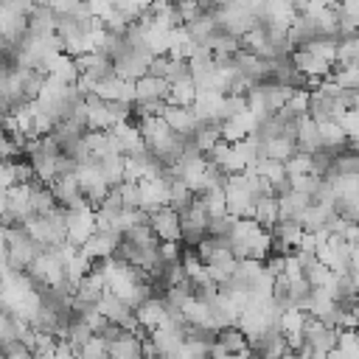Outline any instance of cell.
I'll return each instance as SVG.
<instances>
[{
	"label": "cell",
	"instance_id": "cell-39",
	"mask_svg": "<svg viewBox=\"0 0 359 359\" xmlns=\"http://www.w3.org/2000/svg\"><path fill=\"white\" fill-rule=\"evenodd\" d=\"M6 216V191L0 188V219Z\"/></svg>",
	"mask_w": 359,
	"mask_h": 359
},
{
	"label": "cell",
	"instance_id": "cell-5",
	"mask_svg": "<svg viewBox=\"0 0 359 359\" xmlns=\"http://www.w3.org/2000/svg\"><path fill=\"white\" fill-rule=\"evenodd\" d=\"M73 171H76V180H79V191H81V196L95 208V205L107 196V191H109V182L104 180V174H101L98 163H95V160H84V163H79Z\"/></svg>",
	"mask_w": 359,
	"mask_h": 359
},
{
	"label": "cell",
	"instance_id": "cell-27",
	"mask_svg": "<svg viewBox=\"0 0 359 359\" xmlns=\"http://www.w3.org/2000/svg\"><path fill=\"white\" fill-rule=\"evenodd\" d=\"M317 126H320V140H323V146H325V149L339 151V149L348 143V135H345V129H342V123H339L337 118L317 121Z\"/></svg>",
	"mask_w": 359,
	"mask_h": 359
},
{
	"label": "cell",
	"instance_id": "cell-18",
	"mask_svg": "<svg viewBox=\"0 0 359 359\" xmlns=\"http://www.w3.org/2000/svg\"><path fill=\"white\" fill-rule=\"evenodd\" d=\"M84 121H87V129H109L112 126L109 101H104L93 93L84 95Z\"/></svg>",
	"mask_w": 359,
	"mask_h": 359
},
{
	"label": "cell",
	"instance_id": "cell-31",
	"mask_svg": "<svg viewBox=\"0 0 359 359\" xmlns=\"http://www.w3.org/2000/svg\"><path fill=\"white\" fill-rule=\"evenodd\" d=\"M303 112H309V90H306V87H294L292 95L286 98V104L280 107V115L297 118V115H303Z\"/></svg>",
	"mask_w": 359,
	"mask_h": 359
},
{
	"label": "cell",
	"instance_id": "cell-22",
	"mask_svg": "<svg viewBox=\"0 0 359 359\" xmlns=\"http://www.w3.org/2000/svg\"><path fill=\"white\" fill-rule=\"evenodd\" d=\"M149 98H168V81L154 73H143L135 79V101H149Z\"/></svg>",
	"mask_w": 359,
	"mask_h": 359
},
{
	"label": "cell",
	"instance_id": "cell-24",
	"mask_svg": "<svg viewBox=\"0 0 359 359\" xmlns=\"http://www.w3.org/2000/svg\"><path fill=\"white\" fill-rule=\"evenodd\" d=\"M188 137H191V143H194L202 154H208V151L222 140V121H199L196 129H194Z\"/></svg>",
	"mask_w": 359,
	"mask_h": 359
},
{
	"label": "cell",
	"instance_id": "cell-16",
	"mask_svg": "<svg viewBox=\"0 0 359 359\" xmlns=\"http://www.w3.org/2000/svg\"><path fill=\"white\" fill-rule=\"evenodd\" d=\"M294 143H297L300 151H309V154L317 151V149H323L320 126H317V121L309 112H303V115L294 118Z\"/></svg>",
	"mask_w": 359,
	"mask_h": 359
},
{
	"label": "cell",
	"instance_id": "cell-1",
	"mask_svg": "<svg viewBox=\"0 0 359 359\" xmlns=\"http://www.w3.org/2000/svg\"><path fill=\"white\" fill-rule=\"evenodd\" d=\"M227 247L236 258H258L264 261L272 252V233L261 227L252 216H241L233 222L227 233Z\"/></svg>",
	"mask_w": 359,
	"mask_h": 359
},
{
	"label": "cell",
	"instance_id": "cell-25",
	"mask_svg": "<svg viewBox=\"0 0 359 359\" xmlns=\"http://www.w3.org/2000/svg\"><path fill=\"white\" fill-rule=\"evenodd\" d=\"M48 76H53V79H59V81H65V84H76V79H79L76 56L59 50V53L48 62Z\"/></svg>",
	"mask_w": 359,
	"mask_h": 359
},
{
	"label": "cell",
	"instance_id": "cell-8",
	"mask_svg": "<svg viewBox=\"0 0 359 359\" xmlns=\"http://www.w3.org/2000/svg\"><path fill=\"white\" fill-rule=\"evenodd\" d=\"M317 258H320L328 269H334L337 275H342V272L351 269V244H348L339 233H328L325 241L317 247Z\"/></svg>",
	"mask_w": 359,
	"mask_h": 359
},
{
	"label": "cell",
	"instance_id": "cell-32",
	"mask_svg": "<svg viewBox=\"0 0 359 359\" xmlns=\"http://www.w3.org/2000/svg\"><path fill=\"white\" fill-rule=\"evenodd\" d=\"M194 196H196V194H194L180 177H168V205H171V208L182 210Z\"/></svg>",
	"mask_w": 359,
	"mask_h": 359
},
{
	"label": "cell",
	"instance_id": "cell-38",
	"mask_svg": "<svg viewBox=\"0 0 359 359\" xmlns=\"http://www.w3.org/2000/svg\"><path fill=\"white\" fill-rule=\"evenodd\" d=\"M11 185H17L14 165H11V160H0V188L6 191V188H11Z\"/></svg>",
	"mask_w": 359,
	"mask_h": 359
},
{
	"label": "cell",
	"instance_id": "cell-36",
	"mask_svg": "<svg viewBox=\"0 0 359 359\" xmlns=\"http://www.w3.org/2000/svg\"><path fill=\"white\" fill-rule=\"evenodd\" d=\"M0 351H3V356H14V359H22V356H34L31 345H28V342H22L20 337H11V339H6V342L0 345Z\"/></svg>",
	"mask_w": 359,
	"mask_h": 359
},
{
	"label": "cell",
	"instance_id": "cell-6",
	"mask_svg": "<svg viewBox=\"0 0 359 359\" xmlns=\"http://www.w3.org/2000/svg\"><path fill=\"white\" fill-rule=\"evenodd\" d=\"M208 222H210V216H208V210H205L202 199H199V196H194V199L180 210L182 244H185V247H194L202 236H208Z\"/></svg>",
	"mask_w": 359,
	"mask_h": 359
},
{
	"label": "cell",
	"instance_id": "cell-9",
	"mask_svg": "<svg viewBox=\"0 0 359 359\" xmlns=\"http://www.w3.org/2000/svg\"><path fill=\"white\" fill-rule=\"evenodd\" d=\"M149 224L157 236V241H182V224H180V210L171 205H160L149 213Z\"/></svg>",
	"mask_w": 359,
	"mask_h": 359
},
{
	"label": "cell",
	"instance_id": "cell-13",
	"mask_svg": "<svg viewBox=\"0 0 359 359\" xmlns=\"http://www.w3.org/2000/svg\"><path fill=\"white\" fill-rule=\"evenodd\" d=\"M140 208L143 210H154L160 205H168V174L163 171L160 177H151V180H140Z\"/></svg>",
	"mask_w": 359,
	"mask_h": 359
},
{
	"label": "cell",
	"instance_id": "cell-15",
	"mask_svg": "<svg viewBox=\"0 0 359 359\" xmlns=\"http://www.w3.org/2000/svg\"><path fill=\"white\" fill-rule=\"evenodd\" d=\"M143 337L146 334H137V331H126L123 328L118 337L107 339V351L115 359H137V356H143Z\"/></svg>",
	"mask_w": 359,
	"mask_h": 359
},
{
	"label": "cell",
	"instance_id": "cell-28",
	"mask_svg": "<svg viewBox=\"0 0 359 359\" xmlns=\"http://www.w3.org/2000/svg\"><path fill=\"white\" fill-rule=\"evenodd\" d=\"M28 185H31V210H34V213H48V210H53V208L59 205L48 182L31 180Z\"/></svg>",
	"mask_w": 359,
	"mask_h": 359
},
{
	"label": "cell",
	"instance_id": "cell-37",
	"mask_svg": "<svg viewBox=\"0 0 359 359\" xmlns=\"http://www.w3.org/2000/svg\"><path fill=\"white\" fill-rule=\"evenodd\" d=\"M157 250H160V261H163V264H171V261H180V255H182V241H160Z\"/></svg>",
	"mask_w": 359,
	"mask_h": 359
},
{
	"label": "cell",
	"instance_id": "cell-12",
	"mask_svg": "<svg viewBox=\"0 0 359 359\" xmlns=\"http://www.w3.org/2000/svg\"><path fill=\"white\" fill-rule=\"evenodd\" d=\"M48 185H50V191H53V196H56V202H59L62 208H76V205H84V202H87V199L81 196V191H79L76 171H62V174H56Z\"/></svg>",
	"mask_w": 359,
	"mask_h": 359
},
{
	"label": "cell",
	"instance_id": "cell-21",
	"mask_svg": "<svg viewBox=\"0 0 359 359\" xmlns=\"http://www.w3.org/2000/svg\"><path fill=\"white\" fill-rule=\"evenodd\" d=\"M76 65H79V73H84V76H90L95 81L112 73V59L107 53H101V50H87V53L76 56Z\"/></svg>",
	"mask_w": 359,
	"mask_h": 359
},
{
	"label": "cell",
	"instance_id": "cell-17",
	"mask_svg": "<svg viewBox=\"0 0 359 359\" xmlns=\"http://www.w3.org/2000/svg\"><path fill=\"white\" fill-rule=\"evenodd\" d=\"M213 339L227 351V356H247V353H250V339H247V334H244L236 323L222 325Z\"/></svg>",
	"mask_w": 359,
	"mask_h": 359
},
{
	"label": "cell",
	"instance_id": "cell-10",
	"mask_svg": "<svg viewBox=\"0 0 359 359\" xmlns=\"http://www.w3.org/2000/svg\"><path fill=\"white\" fill-rule=\"evenodd\" d=\"M289 62L294 65V70H300V73L309 79V84H311V87H314L320 79L331 76V67H334L331 62L320 59L317 53H311V50H306V48H292Z\"/></svg>",
	"mask_w": 359,
	"mask_h": 359
},
{
	"label": "cell",
	"instance_id": "cell-7",
	"mask_svg": "<svg viewBox=\"0 0 359 359\" xmlns=\"http://www.w3.org/2000/svg\"><path fill=\"white\" fill-rule=\"evenodd\" d=\"M65 233H67V241L73 244H81L84 238H90V233H95V208L90 202L65 208Z\"/></svg>",
	"mask_w": 359,
	"mask_h": 359
},
{
	"label": "cell",
	"instance_id": "cell-30",
	"mask_svg": "<svg viewBox=\"0 0 359 359\" xmlns=\"http://www.w3.org/2000/svg\"><path fill=\"white\" fill-rule=\"evenodd\" d=\"M194 95H196V81L191 76L185 79H177L168 84V104H180V107H191L194 104Z\"/></svg>",
	"mask_w": 359,
	"mask_h": 359
},
{
	"label": "cell",
	"instance_id": "cell-29",
	"mask_svg": "<svg viewBox=\"0 0 359 359\" xmlns=\"http://www.w3.org/2000/svg\"><path fill=\"white\" fill-rule=\"evenodd\" d=\"M95 163H98V168H101V174H104V180H107L109 185H115V182L123 180L126 154H121V151H109V154H104V157H95Z\"/></svg>",
	"mask_w": 359,
	"mask_h": 359
},
{
	"label": "cell",
	"instance_id": "cell-23",
	"mask_svg": "<svg viewBox=\"0 0 359 359\" xmlns=\"http://www.w3.org/2000/svg\"><path fill=\"white\" fill-rule=\"evenodd\" d=\"M261 227H266V230H272V224L280 219V205H278V196L275 194H261V196H255V202H252V213H250Z\"/></svg>",
	"mask_w": 359,
	"mask_h": 359
},
{
	"label": "cell",
	"instance_id": "cell-20",
	"mask_svg": "<svg viewBox=\"0 0 359 359\" xmlns=\"http://www.w3.org/2000/svg\"><path fill=\"white\" fill-rule=\"evenodd\" d=\"M297 151L294 137L289 135H272V137H258V157H272V160H286Z\"/></svg>",
	"mask_w": 359,
	"mask_h": 359
},
{
	"label": "cell",
	"instance_id": "cell-35",
	"mask_svg": "<svg viewBox=\"0 0 359 359\" xmlns=\"http://www.w3.org/2000/svg\"><path fill=\"white\" fill-rule=\"evenodd\" d=\"M79 356H84V359H101V356H109V351H107V339H104L101 334H90V339L79 348Z\"/></svg>",
	"mask_w": 359,
	"mask_h": 359
},
{
	"label": "cell",
	"instance_id": "cell-2",
	"mask_svg": "<svg viewBox=\"0 0 359 359\" xmlns=\"http://www.w3.org/2000/svg\"><path fill=\"white\" fill-rule=\"evenodd\" d=\"M210 11H213V17H216L219 31H224V34H230V36H238V39H241L244 31H250L252 25H258V14H255L247 3H241V0L216 3Z\"/></svg>",
	"mask_w": 359,
	"mask_h": 359
},
{
	"label": "cell",
	"instance_id": "cell-3",
	"mask_svg": "<svg viewBox=\"0 0 359 359\" xmlns=\"http://www.w3.org/2000/svg\"><path fill=\"white\" fill-rule=\"evenodd\" d=\"M337 334H339V328L328 325L323 317L309 314L306 325H303V342L294 353H300V356H325L337 345Z\"/></svg>",
	"mask_w": 359,
	"mask_h": 359
},
{
	"label": "cell",
	"instance_id": "cell-19",
	"mask_svg": "<svg viewBox=\"0 0 359 359\" xmlns=\"http://www.w3.org/2000/svg\"><path fill=\"white\" fill-rule=\"evenodd\" d=\"M163 118H165V123H168L177 135H182V137H188V135L196 129V123H199V118L194 115V109H191V107H180V104H165Z\"/></svg>",
	"mask_w": 359,
	"mask_h": 359
},
{
	"label": "cell",
	"instance_id": "cell-34",
	"mask_svg": "<svg viewBox=\"0 0 359 359\" xmlns=\"http://www.w3.org/2000/svg\"><path fill=\"white\" fill-rule=\"evenodd\" d=\"M149 3L151 0H112V6L132 22V20H140L146 11H149Z\"/></svg>",
	"mask_w": 359,
	"mask_h": 359
},
{
	"label": "cell",
	"instance_id": "cell-11",
	"mask_svg": "<svg viewBox=\"0 0 359 359\" xmlns=\"http://www.w3.org/2000/svg\"><path fill=\"white\" fill-rule=\"evenodd\" d=\"M168 303L163 300V294H149L146 300H140L137 306H135V317H137V325L146 331V334H151L154 328H160L165 320H168Z\"/></svg>",
	"mask_w": 359,
	"mask_h": 359
},
{
	"label": "cell",
	"instance_id": "cell-4",
	"mask_svg": "<svg viewBox=\"0 0 359 359\" xmlns=\"http://www.w3.org/2000/svg\"><path fill=\"white\" fill-rule=\"evenodd\" d=\"M42 247L28 236V230L22 224H6V261H8V269H28V264L36 258Z\"/></svg>",
	"mask_w": 359,
	"mask_h": 359
},
{
	"label": "cell",
	"instance_id": "cell-26",
	"mask_svg": "<svg viewBox=\"0 0 359 359\" xmlns=\"http://www.w3.org/2000/svg\"><path fill=\"white\" fill-rule=\"evenodd\" d=\"M311 202L309 194L297 191V188H286L283 194H278V205H280V219H297L303 213V208Z\"/></svg>",
	"mask_w": 359,
	"mask_h": 359
},
{
	"label": "cell",
	"instance_id": "cell-33",
	"mask_svg": "<svg viewBox=\"0 0 359 359\" xmlns=\"http://www.w3.org/2000/svg\"><path fill=\"white\" fill-rule=\"evenodd\" d=\"M283 165H286V174L289 177H297V174H309V171H314V163H311V154L309 151H294L292 157H286L283 160Z\"/></svg>",
	"mask_w": 359,
	"mask_h": 359
},
{
	"label": "cell",
	"instance_id": "cell-14",
	"mask_svg": "<svg viewBox=\"0 0 359 359\" xmlns=\"http://www.w3.org/2000/svg\"><path fill=\"white\" fill-rule=\"evenodd\" d=\"M118 233H109V230H95V233H90V238H84L81 244H79V250L90 258V261H101V258H109L112 252H115V247H118Z\"/></svg>",
	"mask_w": 359,
	"mask_h": 359
}]
</instances>
